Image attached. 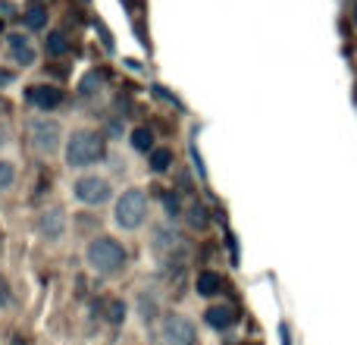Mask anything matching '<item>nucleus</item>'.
<instances>
[{"instance_id": "f257e3e1", "label": "nucleus", "mask_w": 357, "mask_h": 345, "mask_svg": "<svg viewBox=\"0 0 357 345\" xmlns=\"http://www.w3.org/2000/svg\"><path fill=\"white\" fill-rule=\"evenodd\" d=\"M85 258H88V267H91L94 273L113 277V273H119L126 267L129 254H126V248L119 245L116 239H110V235H100V239H94L91 245H88Z\"/></svg>"}, {"instance_id": "f03ea898", "label": "nucleus", "mask_w": 357, "mask_h": 345, "mask_svg": "<svg viewBox=\"0 0 357 345\" xmlns=\"http://www.w3.org/2000/svg\"><path fill=\"white\" fill-rule=\"evenodd\" d=\"M104 157V138L91 129H75L66 142V163L75 170L91 167Z\"/></svg>"}, {"instance_id": "7ed1b4c3", "label": "nucleus", "mask_w": 357, "mask_h": 345, "mask_svg": "<svg viewBox=\"0 0 357 345\" xmlns=\"http://www.w3.org/2000/svg\"><path fill=\"white\" fill-rule=\"evenodd\" d=\"M148 216V195L142 189H126L113 207V220L119 229H138Z\"/></svg>"}, {"instance_id": "20e7f679", "label": "nucleus", "mask_w": 357, "mask_h": 345, "mask_svg": "<svg viewBox=\"0 0 357 345\" xmlns=\"http://www.w3.org/2000/svg\"><path fill=\"white\" fill-rule=\"evenodd\" d=\"M73 195L79 204L98 207V204H104L107 198H110V182H107L104 176H82V179H75Z\"/></svg>"}, {"instance_id": "39448f33", "label": "nucleus", "mask_w": 357, "mask_h": 345, "mask_svg": "<svg viewBox=\"0 0 357 345\" xmlns=\"http://www.w3.org/2000/svg\"><path fill=\"white\" fill-rule=\"evenodd\" d=\"M163 345H195L197 342V333H195V323L182 314H169L163 321Z\"/></svg>"}, {"instance_id": "423d86ee", "label": "nucleus", "mask_w": 357, "mask_h": 345, "mask_svg": "<svg viewBox=\"0 0 357 345\" xmlns=\"http://www.w3.org/2000/svg\"><path fill=\"white\" fill-rule=\"evenodd\" d=\"M31 142L41 154H54L60 148V126L54 119H35L31 123Z\"/></svg>"}, {"instance_id": "0eeeda50", "label": "nucleus", "mask_w": 357, "mask_h": 345, "mask_svg": "<svg viewBox=\"0 0 357 345\" xmlns=\"http://www.w3.org/2000/svg\"><path fill=\"white\" fill-rule=\"evenodd\" d=\"M204 323H207L210 330H216V333H226V330H232L235 323H238V311L232 308V304H210L207 311H204Z\"/></svg>"}, {"instance_id": "6e6552de", "label": "nucleus", "mask_w": 357, "mask_h": 345, "mask_svg": "<svg viewBox=\"0 0 357 345\" xmlns=\"http://www.w3.org/2000/svg\"><path fill=\"white\" fill-rule=\"evenodd\" d=\"M25 98H29V104L41 107V110H50V107H56L63 101V91L56 85H31L29 91H25Z\"/></svg>"}, {"instance_id": "1a4fd4ad", "label": "nucleus", "mask_w": 357, "mask_h": 345, "mask_svg": "<svg viewBox=\"0 0 357 345\" xmlns=\"http://www.w3.org/2000/svg\"><path fill=\"white\" fill-rule=\"evenodd\" d=\"M41 233L47 235V239H60L63 235V229H66V216H63V210L60 207H54V210H44L41 214Z\"/></svg>"}, {"instance_id": "9d476101", "label": "nucleus", "mask_w": 357, "mask_h": 345, "mask_svg": "<svg viewBox=\"0 0 357 345\" xmlns=\"http://www.w3.org/2000/svg\"><path fill=\"white\" fill-rule=\"evenodd\" d=\"M10 57L19 66H31L35 63V47L29 44V38L22 35H10Z\"/></svg>"}, {"instance_id": "9b49d317", "label": "nucleus", "mask_w": 357, "mask_h": 345, "mask_svg": "<svg viewBox=\"0 0 357 345\" xmlns=\"http://www.w3.org/2000/svg\"><path fill=\"white\" fill-rule=\"evenodd\" d=\"M195 292H197L201 298H213V295H220V292H222V277H220V273H213V270L197 273V279H195Z\"/></svg>"}, {"instance_id": "f8f14e48", "label": "nucleus", "mask_w": 357, "mask_h": 345, "mask_svg": "<svg viewBox=\"0 0 357 345\" xmlns=\"http://www.w3.org/2000/svg\"><path fill=\"white\" fill-rule=\"evenodd\" d=\"M44 50H47V57H63V54H69V38L63 35V31H50L47 41H44Z\"/></svg>"}, {"instance_id": "ddd939ff", "label": "nucleus", "mask_w": 357, "mask_h": 345, "mask_svg": "<svg viewBox=\"0 0 357 345\" xmlns=\"http://www.w3.org/2000/svg\"><path fill=\"white\" fill-rule=\"evenodd\" d=\"M22 19H25V25H29L31 31H35V29H44V25H47V10H44L41 3H31L29 10L22 13Z\"/></svg>"}, {"instance_id": "4468645a", "label": "nucleus", "mask_w": 357, "mask_h": 345, "mask_svg": "<svg viewBox=\"0 0 357 345\" xmlns=\"http://www.w3.org/2000/svg\"><path fill=\"white\" fill-rule=\"evenodd\" d=\"M173 167V151L169 148H154L151 151V170L154 172H167Z\"/></svg>"}, {"instance_id": "2eb2a0df", "label": "nucleus", "mask_w": 357, "mask_h": 345, "mask_svg": "<svg viewBox=\"0 0 357 345\" xmlns=\"http://www.w3.org/2000/svg\"><path fill=\"white\" fill-rule=\"evenodd\" d=\"M132 145H135V151H154V135H151V129L138 126V129L132 132Z\"/></svg>"}, {"instance_id": "dca6fc26", "label": "nucleus", "mask_w": 357, "mask_h": 345, "mask_svg": "<svg viewBox=\"0 0 357 345\" xmlns=\"http://www.w3.org/2000/svg\"><path fill=\"white\" fill-rule=\"evenodd\" d=\"M104 317H107L110 323H123V321H126V304L116 302V298H110V302L104 304Z\"/></svg>"}, {"instance_id": "f3484780", "label": "nucleus", "mask_w": 357, "mask_h": 345, "mask_svg": "<svg viewBox=\"0 0 357 345\" xmlns=\"http://www.w3.org/2000/svg\"><path fill=\"white\" fill-rule=\"evenodd\" d=\"M13 179H16V167H13L10 161H0V191L10 189Z\"/></svg>"}, {"instance_id": "a211bd4d", "label": "nucleus", "mask_w": 357, "mask_h": 345, "mask_svg": "<svg viewBox=\"0 0 357 345\" xmlns=\"http://www.w3.org/2000/svg\"><path fill=\"white\" fill-rule=\"evenodd\" d=\"M188 220H191V226H197V229H204L207 226V210L201 207V204H195V207L188 210Z\"/></svg>"}, {"instance_id": "6ab92c4d", "label": "nucleus", "mask_w": 357, "mask_h": 345, "mask_svg": "<svg viewBox=\"0 0 357 345\" xmlns=\"http://www.w3.org/2000/svg\"><path fill=\"white\" fill-rule=\"evenodd\" d=\"M163 204H167V210H169V214H178V198L176 195H167V198H163Z\"/></svg>"}, {"instance_id": "aec40b11", "label": "nucleus", "mask_w": 357, "mask_h": 345, "mask_svg": "<svg viewBox=\"0 0 357 345\" xmlns=\"http://www.w3.org/2000/svg\"><path fill=\"white\" fill-rule=\"evenodd\" d=\"M0 13H3V16H13L16 10H13V3H0Z\"/></svg>"}, {"instance_id": "412c9836", "label": "nucleus", "mask_w": 357, "mask_h": 345, "mask_svg": "<svg viewBox=\"0 0 357 345\" xmlns=\"http://www.w3.org/2000/svg\"><path fill=\"white\" fill-rule=\"evenodd\" d=\"M6 135H10V132H6V126H0V145H6Z\"/></svg>"}, {"instance_id": "4be33fe9", "label": "nucleus", "mask_w": 357, "mask_h": 345, "mask_svg": "<svg viewBox=\"0 0 357 345\" xmlns=\"http://www.w3.org/2000/svg\"><path fill=\"white\" fill-rule=\"evenodd\" d=\"M282 345H289V327H282Z\"/></svg>"}, {"instance_id": "5701e85b", "label": "nucleus", "mask_w": 357, "mask_h": 345, "mask_svg": "<svg viewBox=\"0 0 357 345\" xmlns=\"http://www.w3.org/2000/svg\"><path fill=\"white\" fill-rule=\"evenodd\" d=\"M351 22L357 25V3H354V10H351Z\"/></svg>"}]
</instances>
